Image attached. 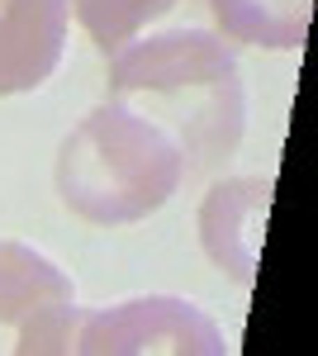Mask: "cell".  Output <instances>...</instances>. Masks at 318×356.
Segmentation results:
<instances>
[{
	"mask_svg": "<svg viewBox=\"0 0 318 356\" xmlns=\"http://www.w3.org/2000/svg\"><path fill=\"white\" fill-rule=\"evenodd\" d=\"M109 100L157 124L181 147L186 171L223 166L247 124L238 57L205 29H176L119 48L109 62Z\"/></svg>",
	"mask_w": 318,
	"mask_h": 356,
	"instance_id": "obj_1",
	"label": "cell"
},
{
	"mask_svg": "<svg viewBox=\"0 0 318 356\" xmlns=\"http://www.w3.org/2000/svg\"><path fill=\"white\" fill-rule=\"evenodd\" d=\"M186 176V157L157 124L124 105L86 114L57 152V195L86 223L119 228L157 214Z\"/></svg>",
	"mask_w": 318,
	"mask_h": 356,
	"instance_id": "obj_2",
	"label": "cell"
},
{
	"mask_svg": "<svg viewBox=\"0 0 318 356\" xmlns=\"http://www.w3.org/2000/svg\"><path fill=\"white\" fill-rule=\"evenodd\" d=\"M223 356L228 342L205 309L176 295L124 300L100 314H81L67 337V356Z\"/></svg>",
	"mask_w": 318,
	"mask_h": 356,
	"instance_id": "obj_3",
	"label": "cell"
},
{
	"mask_svg": "<svg viewBox=\"0 0 318 356\" xmlns=\"http://www.w3.org/2000/svg\"><path fill=\"white\" fill-rule=\"evenodd\" d=\"M266 209H271V176L218 181L200 204V243H205L214 266L233 275L238 285H252V275H257Z\"/></svg>",
	"mask_w": 318,
	"mask_h": 356,
	"instance_id": "obj_4",
	"label": "cell"
},
{
	"mask_svg": "<svg viewBox=\"0 0 318 356\" xmlns=\"http://www.w3.org/2000/svg\"><path fill=\"white\" fill-rule=\"evenodd\" d=\"M72 0H0V95L38 90L67 48Z\"/></svg>",
	"mask_w": 318,
	"mask_h": 356,
	"instance_id": "obj_5",
	"label": "cell"
},
{
	"mask_svg": "<svg viewBox=\"0 0 318 356\" xmlns=\"http://www.w3.org/2000/svg\"><path fill=\"white\" fill-rule=\"evenodd\" d=\"M62 304H77V285L57 261L24 243L0 238V328H15V337L53 314Z\"/></svg>",
	"mask_w": 318,
	"mask_h": 356,
	"instance_id": "obj_6",
	"label": "cell"
},
{
	"mask_svg": "<svg viewBox=\"0 0 318 356\" xmlns=\"http://www.w3.org/2000/svg\"><path fill=\"white\" fill-rule=\"evenodd\" d=\"M214 24L252 48H299L309 38L314 0H209Z\"/></svg>",
	"mask_w": 318,
	"mask_h": 356,
	"instance_id": "obj_7",
	"label": "cell"
},
{
	"mask_svg": "<svg viewBox=\"0 0 318 356\" xmlns=\"http://www.w3.org/2000/svg\"><path fill=\"white\" fill-rule=\"evenodd\" d=\"M72 5H77V19L90 33V43L109 57L119 48H129L152 19L176 10L181 0H72Z\"/></svg>",
	"mask_w": 318,
	"mask_h": 356,
	"instance_id": "obj_8",
	"label": "cell"
}]
</instances>
